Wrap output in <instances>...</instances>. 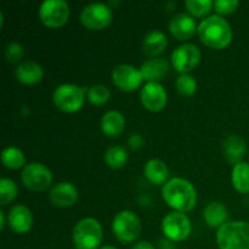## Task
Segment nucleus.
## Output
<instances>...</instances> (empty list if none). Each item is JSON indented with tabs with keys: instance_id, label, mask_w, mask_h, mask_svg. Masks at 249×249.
I'll return each instance as SVG.
<instances>
[{
	"instance_id": "cd10ccee",
	"label": "nucleus",
	"mask_w": 249,
	"mask_h": 249,
	"mask_svg": "<svg viewBox=\"0 0 249 249\" xmlns=\"http://www.w3.org/2000/svg\"><path fill=\"white\" fill-rule=\"evenodd\" d=\"M17 194H18V187L14 180L7 179V178H2L0 180V204L1 206L11 203L16 198Z\"/></svg>"
},
{
	"instance_id": "393cba45",
	"label": "nucleus",
	"mask_w": 249,
	"mask_h": 249,
	"mask_svg": "<svg viewBox=\"0 0 249 249\" xmlns=\"http://www.w3.org/2000/svg\"><path fill=\"white\" fill-rule=\"evenodd\" d=\"M105 164L112 169H121L128 162V152L122 146H112L104 155Z\"/></svg>"
},
{
	"instance_id": "f257e3e1",
	"label": "nucleus",
	"mask_w": 249,
	"mask_h": 249,
	"mask_svg": "<svg viewBox=\"0 0 249 249\" xmlns=\"http://www.w3.org/2000/svg\"><path fill=\"white\" fill-rule=\"evenodd\" d=\"M162 197L174 212L189 213L196 207L197 191L194 185L182 178H174L162 187Z\"/></svg>"
},
{
	"instance_id": "f704fd0d",
	"label": "nucleus",
	"mask_w": 249,
	"mask_h": 249,
	"mask_svg": "<svg viewBox=\"0 0 249 249\" xmlns=\"http://www.w3.org/2000/svg\"><path fill=\"white\" fill-rule=\"evenodd\" d=\"M5 213L4 212H0V230H4L5 229Z\"/></svg>"
},
{
	"instance_id": "423d86ee",
	"label": "nucleus",
	"mask_w": 249,
	"mask_h": 249,
	"mask_svg": "<svg viewBox=\"0 0 249 249\" xmlns=\"http://www.w3.org/2000/svg\"><path fill=\"white\" fill-rule=\"evenodd\" d=\"M112 231L123 245L135 242L141 233V220L134 212L122 211L112 221Z\"/></svg>"
},
{
	"instance_id": "412c9836",
	"label": "nucleus",
	"mask_w": 249,
	"mask_h": 249,
	"mask_svg": "<svg viewBox=\"0 0 249 249\" xmlns=\"http://www.w3.org/2000/svg\"><path fill=\"white\" fill-rule=\"evenodd\" d=\"M125 126V118L118 111H108L101 118V130L107 138H117Z\"/></svg>"
},
{
	"instance_id": "f03ea898",
	"label": "nucleus",
	"mask_w": 249,
	"mask_h": 249,
	"mask_svg": "<svg viewBox=\"0 0 249 249\" xmlns=\"http://www.w3.org/2000/svg\"><path fill=\"white\" fill-rule=\"evenodd\" d=\"M197 34L204 45L214 50L228 48L232 41L233 36L230 23L219 15H212L202 19Z\"/></svg>"
},
{
	"instance_id": "4be33fe9",
	"label": "nucleus",
	"mask_w": 249,
	"mask_h": 249,
	"mask_svg": "<svg viewBox=\"0 0 249 249\" xmlns=\"http://www.w3.org/2000/svg\"><path fill=\"white\" fill-rule=\"evenodd\" d=\"M203 218L204 221L208 224V226L219 229L221 228L224 224L228 223V208H226L225 204H223L221 202H211V203L207 204V207L204 208Z\"/></svg>"
},
{
	"instance_id": "72a5a7b5",
	"label": "nucleus",
	"mask_w": 249,
	"mask_h": 249,
	"mask_svg": "<svg viewBox=\"0 0 249 249\" xmlns=\"http://www.w3.org/2000/svg\"><path fill=\"white\" fill-rule=\"evenodd\" d=\"M131 249H156V248L151 242H147V241H140V242L135 243Z\"/></svg>"
},
{
	"instance_id": "2eb2a0df",
	"label": "nucleus",
	"mask_w": 249,
	"mask_h": 249,
	"mask_svg": "<svg viewBox=\"0 0 249 249\" xmlns=\"http://www.w3.org/2000/svg\"><path fill=\"white\" fill-rule=\"evenodd\" d=\"M9 226L14 232L23 235L27 233L33 226V215L28 207L23 204H16L11 207L7 214Z\"/></svg>"
},
{
	"instance_id": "473e14b6",
	"label": "nucleus",
	"mask_w": 249,
	"mask_h": 249,
	"mask_svg": "<svg viewBox=\"0 0 249 249\" xmlns=\"http://www.w3.org/2000/svg\"><path fill=\"white\" fill-rule=\"evenodd\" d=\"M128 145L131 150H140L143 145V139L140 134H131L128 139Z\"/></svg>"
},
{
	"instance_id": "9b49d317",
	"label": "nucleus",
	"mask_w": 249,
	"mask_h": 249,
	"mask_svg": "<svg viewBox=\"0 0 249 249\" xmlns=\"http://www.w3.org/2000/svg\"><path fill=\"white\" fill-rule=\"evenodd\" d=\"M201 50L195 44H182L172 53L173 68L180 74H187L198 66L201 61Z\"/></svg>"
},
{
	"instance_id": "7c9ffc66",
	"label": "nucleus",
	"mask_w": 249,
	"mask_h": 249,
	"mask_svg": "<svg viewBox=\"0 0 249 249\" xmlns=\"http://www.w3.org/2000/svg\"><path fill=\"white\" fill-rule=\"evenodd\" d=\"M24 50L22 48L21 44L18 43H12L7 44L6 49H5V57H6V61L9 63H17L23 58Z\"/></svg>"
},
{
	"instance_id": "b1692460",
	"label": "nucleus",
	"mask_w": 249,
	"mask_h": 249,
	"mask_svg": "<svg viewBox=\"0 0 249 249\" xmlns=\"http://www.w3.org/2000/svg\"><path fill=\"white\" fill-rule=\"evenodd\" d=\"M231 182L238 194H249V163L241 162L233 165L231 172Z\"/></svg>"
},
{
	"instance_id": "c85d7f7f",
	"label": "nucleus",
	"mask_w": 249,
	"mask_h": 249,
	"mask_svg": "<svg viewBox=\"0 0 249 249\" xmlns=\"http://www.w3.org/2000/svg\"><path fill=\"white\" fill-rule=\"evenodd\" d=\"M185 6L191 16L204 17L213 9L214 2L211 0H186Z\"/></svg>"
},
{
	"instance_id": "c9c22d12",
	"label": "nucleus",
	"mask_w": 249,
	"mask_h": 249,
	"mask_svg": "<svg viewBox=\"0 0 249 249\" xmlns=\"http://www.w3.org/2000/svg\"><path fill=\"white\" fill-rule=\"evenodd\" d=\"M99 249H118V248L114 247V246H104V247H100Z\"/></svg>"
},
{
	"instance_id": "aec40b11",
	"label": "nucleus",
	"mask_w": 249,
	"mask_h": 249,
	"mask_svg": "<svg viewBox=\"0 0 249 249\" xmlns=\"http://www.w3.org/2000/svg\"><path fill=\"white\" fill-rule=\"evenodd\" d=\"M167 36H165L162 31L155 29V31L150 32V33L145 36V39H143L142 51L145 55L148 56V57L157 58L158 55L164 53V50L167 49Z\"/></svg>"
},
{
	"instance_id": "ddd939ff",
	"label": "nucleus",
	"mask_w": 249,
	"mask_h": 249,
	"mask_svg": "<svg viewBox=\"0 0 249 249\" xmlns=\"http://www.w3.org/2000/svg\"><path fill=\"white\" fill-rule=\"evenodd\" d=\"M140 100L142 106L150 112H160L168 102V95L165 89L160 83H146L140 92Z\"/></svg>"
},
{
	"instance_id": "6ab92c4d",
	"label": "nucleus",
	"mask_w": 249,
	"mask_h": 249,
	"mask_svg": "<svg viewBox=\"0 0 249 249\" xmlns=\"http://www.w3.org/2000/svg\"><path fill=\"white\" fill-rule=\"evenodd\" d=\"M15 74H16L17 80L22 84L34 85L43 80L44 70L39 63L34 61H26L17 66Z\"/></svg>"
},
{
	"instance_id": "dca6fc26",
	"label": "nucleus",
	"mask_w": 249,
	"mask_h": 249,
	"mask_svg": "<svg viewBox=\"0 0 249 249\" xmlns=\"http://www.w3.org/2000/svg\"><path fill=\"white\" fill-rule=\"evenodd\" d=\"M196 21L191 15L178 14L170 19L169 31L175 39L180 41H185L191 39L197 32Z\"/></svg>"
},
{
	"instance_id": "f8f14e48",
	"label": "nucleus",
	"mask_w": 249,
	"mask_h": 249,
	"mask_svg": "<svg viewBox=\"0 0 249 249\" xmlns=\"http://www.w3.org/2000/svg\"><path fill=\"white\" fill-rule=\"evenodd\" d=\"M112 82L121 91L133 92L141 87L143 82L140 70L131 65H119L112 72Z\"/></svg>"
},
{
	"instance_id": "9d476101",
	"label": "nucleus",
	"mask_w": 249,
	"mask_h": 249,
	"mask_svg": "<svg viewBox=\"0 0 249 249\" xmlns=\"http://www.w3.org/2000/svg\"><path fill=\"white\" fill-rule=\"evenodd\" d=\"M191 221L185 213L172 212L163 218L162 231L170 242H182L190 236Z\"/></svg>"
},
{
	"instance_id": "c756f323",
	"label": "nucleus",
	"mask_w": 249,
	"mask_h": 249,
	"mask_svg": "<svg viewBox=\"0 0 249 249\" xmlns=\"http://www.w3.org/2000/svg\"><path fill=\"white\" fill-rule=\"evenodd\" d=\"M175 88L178 92L185 97H190L196 92L197 82L192 75L180 74L179 78L175 80Z\"/></svg>"
},
{
	"instance_id": "39448f33",
	"label": "nucleus",
	"mask_w": 249,
	"mask_h": 249,
	"mask_svg": "<svg viewBox=\"0 0 249 249\" xmlns=\"http://www.w3.org/2000/svg\"><path fill=\"white\" fill-rule=\"evenodd\" d=\"M87 90L75 84H61L55 89L53 95V105L65 113L78 112L85 102Z\"/></svg>"
},
{
	"instance_id": "5701e85b",
	"label": "nucleus",
	"mask_w": 249,
	"mask_h": 249,
	"mask_svg": "<svg viewBox=\"0 0 249 249\" xmlns=\"http://www.w3.org/2000/svg\"><path fill=\"white\" fill-rule=\"evenodd\" d=\"M143 175L153 185H164L169 177L167 164L160 160H150L143 167Z\"/></svg>"
},
{
	"instance_id": "a878e982",
	"label": "nucleus",
	"mask_w": 249,
	"mask_h": 249,
	"mask_svg": "<svg viewBox=\"0 0 249 249\" xmlns=\"http://www.w3.org/2000/svg\"><path fill=\"white\" fill-rule=\"evenodd\" d=\"M1 162L7 169L16 170L22 167H26V157L19 148L15 146H9L1 152Z\"/></svg>"
},
{
	"instance_id": "6e6552de",
	"label": "nucleus",
	"mask_w": 249,
	"mask_h": 249,
	"mask_svg": "<svg viewBox=\"0 0 249 249\" xmlns=\"http://www.w3.org/2000/svg\"><path fill=\"white\" fill-rule=\"evenodd\" d=\"M21 179L24 187L31 191H45L53 184V173L43 163H29L23 168Z\"/></svg>"
},
{
	"instance_id": "7ed1b4c3",
	"label": "nucleus",
	"mask_w": 249,
	"mask_h": 249,
	"mask_svg": "<svg viewBox=\"0 0 249 249\" xmlns=\"http://www.w3.org/2000/svg\"><path fill=\"white\" fill-rule=\"evenodd\" d=\"M219 249H249L248 221H228L216 231Z\"/></svg>"
},
{
	"instance_id": "a211bd4d",
	"label": "nucleus",
	"mask_w": 249,
	"mask_h": 249,
	"mask_svg": "<svg viewBox=\"0 0 249 249\" xmlns=\"http://www.w3.org/2000/svg\"><path fill=\"white\" fill-rule=\"evenodd\" d=\"M223 153L228 163L236 165L243 162L242 160L247 155V143L240 136L230 135L224 140Z\"/></svg>"
},
{
	"instance_id": "20e7f679",
	"label": "nucleus",
	"mask_w": 249,
	"mask_h": 249,
	"mask_svg": "<svg viewBox=\"0 0 249 249\" xmlns=\"http://www.w3.org/2000/svg\"><path fill=\"white\" fill-rule=\"evenodd\" d=\"M72 238L77 249H99L104 238V230L96 219L84 218L75 224Z\"/></svg>"
},
{
	"instance_id": "f3484780",
	"label": "nucleus",
	"mask_w": 249,
	"mask_h": 249,
	"mask_svg": "<svg viewBox=\"0 0 249 249\" xmlns=\"http://www.w3.org/2000/svg\"><path fill=\"white\" fill-rule=\"evenodd\" d=\"M169 62L164 58H150L141 65L140 72L147 83H160L169 73Z\"/></svg>"
},
{
	"instance_id": "0eeeda50",
	"label": "nucleus",
	"mask_w": 249,
	"mask_h": 249,
	"mask_svg": "<svg viewBox=\"0 0 249 249\" xmlns=\"http://www.w3.org/2000/svg\"><path fill=\"white\" fill-rule=\"evenodd\" d=\"M70 12L65 0H45L39 7V18L48 28H60L67 23Z\"/></svg>"
},
{
	"instance_id": "bb28decb",
	"label": "nucleus",
	"mask_w": 249,
	"mask_h": 249,
	"mask_svg": "<svg viewBox=\"0 0 249 249\" xmlns=\"http://www.w3.org/2000/svg\"><path fill=\"white\" fill-rule=\"evenodd\" d=\"M109 97H111V91L104 84H95L87 90L88 101L95 106H102L108 102Z\"/></svg>"
},
{
	"instance_id": "1a4fd4ad",
	"label": "nucleus",
	"mask_w": 249,
	"mask_h": 249,
	"mask_svg": "<svg viewBox=\"0 0 249 249\" xmlns=\"http://www.w3.org/2000/svg\"><path fill=\"white\" fill-rule=\"evenodd\" d=\"M113 19L109 6L102 2H92L83 7L80 12V22L90 31H101L108 27Z\"/></svg>"
},
{
	"instance_id": "4468645a",
	"label": "nucleus",
	"mask_w": 249,
	"mask_h": 249,
	"mask_svg": "<svg viewBox=\"0 0 249 249\" xmlns=\"http://www.w3.org/2000/svg\"><path fill=\"white\" fill-rule=\"evenodd\" d=\"M78 189L68 181H62L56 184L49 194V199L51 203L58 208H70L78 201Z\"/></svg>"
},
{
	"instance_id": "2f4dec72",
	"label": "nucleus",
	"mask_w": 249,
	"mask_h": 249,
	"mask_svg": "<svg viewBox=\"0 0 249 249\" xmlns=\"http://www.w3.org/2000/svg\"><path fill=\"white\" fill-rule=\"evenodd\" d=\"M240 6V1L238 0H216L214 1V10L220 15H231L237 10Z\"/></svg>"
}]
</instances>
